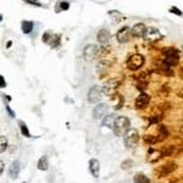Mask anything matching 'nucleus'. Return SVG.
<instances>
[{"mask_svg": "<svg viewBox=\"0 0 183 183\" xmlns=\"http://www.w3.org/2000/svg\"><path fill=\"white\" fill-rule=\"evenodd\" d=\"M129 128H131V122L127 117L120 116V117L115 118L114 125H113V129H114V133L116 136H118V137L123 136Z\"/></svg>", "mask_w": 183, "mask_h": 183, "instance_id": "obj_1", "label": "nucleus"}, {"mask_svg": "<svg viewBox=\"0 0 183 183\" xmlns=\"http://www.w3.org/2000/svg\"><path fill=\"white\" fill-rule=\"evenodd\" d=\"M125 136V143L128 148H134L139 143V132L136 128H129Z\"/></svg>", "mask_w": 183, "mask_h": 183, "instance_id": "obj_2", "label": "nucleus"}, {"mask_svg": "<svg viewBox=\"0 0 183 183\" xmlns=\"http://www.w3.org/2000/svg\"><path fill=\"white\" fill-rule=\"evenodd\" d=\"M144 65V57L140 54H133L128 60H127V67L129 70H139L142 66Z\"/></svg>", "mask_w": 183, "mask_h": 183, "instance_id": "obj_3", "label": "nucleus"}, {"mask_svg": "<svg viewBox=\"0 0 183 183\" xmlns=\"http://www.w3.org/2000/svg\"><path fill=\"white\" fill-rule=\"evenodd\" d=\"M178 168V165L174 161H170V162H166L162 166H160V168L156 170V174L159 175L158 177H164V176H167L170 174H172L174 171H176Z\"/></svg>", "mask_w": 183, "mask_h": 183, "instance_id": "obj_4", "label": "nucleus"}, {"mask_svg": "<svg viewBox=\"0 0 183 183\" xmlns=\"http://www.w3.org/2000/svg\"><path fill=\"white\" fill-rule=\"evenodd\" d=\"M144 39L147 40V42L149 43H154V42H158V40H160L162 38L161 33L159 32V29L154 28V27H149L147 28L145 30V33H144Z\"/></svg>", "mask_w": 183, "mask_h": 183, "instance_id": "obj_5", "label": "nucleus"}, {"mask_svg": "<svg viewBox=\"0 0 183 183\" xmlns=\"http://www.w3.org/2000/svg\"><path fill=\"white\" fill-rule=\"evenodd\" d=\"M101 97H103V92H101V89L97 86L92 87L88 92V101L92 104L99 103V101L101 100Z\"/></svg>", "mask_w": 183, "mask_h": 183, "instance_id": "obj_6", "label": "nucleus"}, {"mask_svg": "<svg viewBox=\"0 0 183 183\" xmlns=\"http://www.w3.org/2000/svg\"><path fill=\"white\" fill-rule=\"evenodd\" d=\"M107 111H109L107 104H104V103L98 104L93 110V117L95 120H101V118H104L107 115Z\"/></svg>", "mask_w": 183, "mask_h": 183, "instance_id": "obj_7", "label": "nucleus"}, {"mask_svg": "<svg viewBox=\"0 0 183 183\" xmlns=\"http://www.w3.org/2000/svg\"><path fill=\"white\" fill-rule=\"evenodd\" d=\"M98 50H99L98 46L94 45V44L87 45V46L84 48V50H83V56H84V59H86L87 61H90V60L95 59V56H97V54H98Z\"/></svg>", "mask_w": 183, "mask_h": 183, "instance_id": "obj_8", "label": "nucleus"}, {"mask_svg": "<svg viewBox=\"0 0 183 183\" xmlns=\"http://www.w3.org/2000/svg\"><path fill=\"white\" fill-rule=\"evenodd\" d=\"M117 40H118V43H127L131 40V28L129 27H123V28H121L118 32H117Z\"/></svg>", "mask_w": 183, "mask_h": 183, "instance_id": "obj_9", "label": "nucleus"}, {"mask_svg": "<svg viewBox=\"0 0 183 183\" xmlns=\"http://www.w3.org/2000/svg\"><path fill=\"white\" fill-rule=\"evenodd\" d=\"M60 36L59 34H53V33H45L44 34V37H43V40H44V43H46V44H49L50 46H53V48H55V46H57L59 44H60Z\"/></svg>", "mask_w": 183, "mask_h": 183, "instance_id": "obj_10", "label": "nucleus"}, {"mask_svg": "<svg viewBox=\"0 0 183 183\" xmlns=\"http://www.w3.org/2000/svg\"><path fill=\"white\" fill-rule=\"evenodd\" d=\"M117 86H118V82L117 81H110V82H107L104 87H103V93L106 94L107 97H113L115 93H116V89H117Z\"/></svg>", "mask_w": 183, "mask_h": 183, "instance_id": "obj_11", "label": "nucleus"}, {"mask_svg": "<svg viewBox=\"0 0 183 183\" xmlns=\"http://www.w3.org/2000/svg\"><path fill=\"white\" fill-rule=\"evenodd\" d=\"M20 171H21V162L18 160H15L9 167V177L12 179H16L20 175Z\"/></svg>", "mask_w": 183, "mask_h": 183, "instance_id": "obj_12", "label": "nucleus"}, {"mask_svg": "<svg viewBox=\"0 0 183 183\" xmlns=\"http://www.w3.org/2000/svg\"><path fill=\"white\" fill-rule=\"evenodd\" d=\"M149 101H150V97L148 94H145V93H142L136 99L134 105H136L137 109H145L148 106V104H149Z\"/></svg>", "mask_w": 183, "mask_h": 183, "instance_id": "obj_13", "label": "nucleus"}, {"mask_svg": "<svg viewBox=\"0 0 183 183\" xmlns=\"http://www.w3.org/2000/svg\"><path fill=\"white\" fill-rule=\"evenodd\" d=\"M145 30H147V26L144 23H137L133 26V28L131 29V34L133 36V37H143L144 33H145Z\"/></svg>", "mask_w": 183, "mask_h": 183, "instance_id": "obj_14", "label": "nucleus"}, {"mask_svg": "<svg viewBox=\"0 0 183 183\" xmlns=\"http://www.w3.org/2000/svg\"><path fill=\"white\" fill-rule=\"evenodd\" d=\"M110 38H111V34H110L109 30L105 29V28L100 29L99 32H98V36H97V39H98V42L100 44H106L109 40H110Z\"/></svg>", "mask_w": 183, "mask_h": 183, "instance_id": "obj_15", "label": "nucleus"}, {"mask_svg": "<svg viewBox=\"0 0 183 183\" xmlns=\"http://www.w3.org/2000/svg\"><path fill=\"white\" fill-rule=\"evenodd\" d=\"M99 170H100V164L97 159H92L89 160V171L95 178L99 177Z\"/></svg>", "mask_w": 183, "mask_h": 183, "instance_id": "obj_16", "label": "nucleus"}, {"mask_svg": "<svg viewBox=\"0 0 183 183\" xmlns=\"http://www.w3.org/2000/svg\"><path fill=\"white\" fill-rule=\"evenodd\" d=\"M161 158H162L161 156V152L159 150H155V149H152V148L149 149V151H148V158H147V160L149 162L154 164V162H158Z\"/></svg>", "mask_w": 183, "mask_h": 183, "instance_id": "obj_17", "label": "nucleus"}, {"mask_svg": "<svg viewBox=\"0 0 183 183\" xmlns=\"http://www.w3.org/2000/svg\"><path fill=\"white\" fill-rule=\"evenodd\" d=\"M38 170L40 171H46L49 168V160L46 156H42L39 160H38Z\"/></svg>", "mask_w": 183, "mask_h": 183, "instance_id": "obj_18", "label": "nucleus"}, {"mask_svg": "<svg viewBox=\"0 0 183 183\" xmlns=\"http://www.w3.org/2000/svg\"><path fill=\"white\" fill-rule=\"evenodd\" d=\"M116 116L114 114L111 115H106L104 118H103V125L105 127H109V128H113V125H114V121H115Z\"/></svg>", "mask_w": 183, "mask_h": 183, "instance_id": "obj_19", "label": "nucleus"}, {"mask_svg": "<svg viewBox=\"0 0 183 183\" xmlns=\"http://www.w3.org/2000/svg\"><path fill=\"white\" fill-rule=\"evenodd\" d=\"M21 28H22V32L28 34L32 32V29H33V22L32 21H22L21 23Z\"/></svg>", "mask_w": 183, "mask_h": 183, "instance_id": "obj_20", "label": "nucleus"}, {"mask_svg": "<svg viewBox=\"0 0 183 183\" xmlns=\"http://www.w3.org/2000/svg\"><path fill=\"white\" fill-rule=\"evenodd\" d=\"M133 182L134 183H151V181L143 174H137L133 178Z\"/></svg>", "mask_w": 183, "mask_h": 183, "instance_id": "obj_21", "label": "nucleus"}, {"mask_svg": "<svg viewBox=\"0 0 183 183\" xmlns=\"http://www.w3.org/2000/svg\"><path fill=\"white\" fill-rule=\"evenodd\" d=\"M164 54L165 56H175V57H179V52L175 48H165L164 49Z\"/></svg>", "mask_w": 183, "mask_h": 183, "instance_id": "obj_22", "label": "nucleus"}, {"mask_svg": "<svg viewBox=\"0 0 183 183\" xmlns=\"http://www.w3.org/2000/svg\"><path fill=\"white\" fill-rule=\"evenodd\" d=\"M158 132H159V136L161 137L160 140H161V139H165L166 137H168V129H167L166 126H164V125H159Z\"/></svg>", "mask_w": 183, "mask_h": 183, "instance_id": "obj_23", "label": "nucleus"}, {"mask_svg": "<svg viewBox=\"0 0 183 183\" xmlns=\"http://www.w3.org/2000/svg\"><path fill=\"white\" fill-rule=\"evenodd\" d=\"M174 151H175V147H166V148L162 149L160 152H161V156L167 158V156H172V155H174Z\"/></svg>", "mask_w": 183, "mask_h": 183, "instance_id": "obj_24", "label": "nucleus"}, {"mask_svg": "<svg viewBox=\"0 0 183 183\" xmlns=\"http://www.w3.org/2000/svg\"><path fill=\"white\" fill-rule=\"evenodd\" d=\"M18 126H20V129H21V133H22L25 137H27V138H30V133H29L28 127L26 126V123H25V122L20 121V122H18Z\"/></svg>", "mask_w": 183, "mask_h": 183, "instance_id": "obj_25", "label": "nucleus"}, {"mask_svg": "<svg viewBox=\"0 0 183 183\" xmlns=\"http://www.w3.org/2000/svg\"><path fill=\"white\" fill-rule=\"evenodd\" d=\"M132 167H133V160L127 159V160H125V161L121 164V168H122V170H131Z\"/></svg>", "mask_w": 183, "mask_h": 183, "instance_id": "obj_26", "label": "nucleus"}, {"mask_svg": "<svg viewBox=\"0 0 183 183\" xmlns=\"http://www.w3.org/2000/svg\"><path fill=\"white\" fill-rule=\"evenodd\" d=\"M159 140L160 139L154 137V136H144V142H145V143H149V144H155V143H158Z\"/></svg>", "mask_w": 183, "mask_h": 183, "instance_id": "obj_27", "label": "nucleus"}, {"mask_svg": "<svg viewBox=\"0 0 183 183\" xmlns=\"http://www.w3.org/2000/svg\"><path fill=\"white\" fill-rule=\"evenodd\" d=\"M7 149V139L5 137H0V152H4Z\"/></svg>", "mask_w": 183, "mask_h": 183, "instance_id": "obj_28", "label": "nucleus"}, {"mask_svg": "<svg viewBox=\"0 0 183 183\" xmlns=\"http://www.w3.org/2000/svg\"><path fill=\"white\" fill-rule=\"evenodd\" d=\"M59 5H60V9H61V10H64V11H65V10H67V9H68V6H70V4H68V3H66L65 0H61V1L59 3Z\"/></svg>", "mask_w": 183, "mask_h": 183, "instance_id": "obj_29", "label": "nucleus"}, {"mask_svg": "<svg viewBox=\"0 0 183 183\" xmlns=\"http://www.w3.org/2000/svg\"><path fill=\"white\" fill-rule=\"evenodd\" d=\"M147 86H148V83H147V82H142L140 79H139V83L137 84V87H138V90H145Z\"/></svg>", "mask_w": 183, "mask_h": 183, "instance_id": "obj_30", "label": "nucleus"}, {"mask_svg": "<svg viewBox=\"0 0 183 183\" xmlns=\"http://www.w3.org/2000/svg\"><path fill=\"white\" fill-rule=\"evenodd\" d=\"M26 3H28V4H32V5H34V6H42V4H40L38 0H25Z\"/></svg>", "mask_w": 183, "mask_h": 183, "instance_id": "obj_31", "label": "nucleus"}, {"mask_svg": "<svg viewBox=\"0 0 183 183\" xmlns=\"http://www.w3.org/2000/svg\"><path fill=\"white\" fill-rule=\"evenodd\" d=\"M170 11H171V12H174V14H176V15H178V16H181V15H182L181 10H179V9H177V7H175V6H172V7L170 9Z\"/></svg>", "mask_w": 183, "mask_h": 183, "instance_id": "obj_32", "label": "nucleus"}, {"mask_svg": "<svg viewBox=\"0 0 183 183\" xmlns=\"http://www.w3.org/2000/svg\"><path fill=\"white\" fill-rule=\"evenodd\" d=\"M5 87H6V82H5L4 77L0 75V88H5Z\"/></svg>", "mask_w": 183, "mask_h": 183, "instance_id": "obj_33", "label": "nucleus"}, {"mask_svg": "<svg viewBox=\"0 0 183 183\" xmlns=\"http://www.w3.org/2000/svg\"><path fill=\"white\" fill-rule=\"evenodd\" d=\"M161 121V117L160 116H154V118L150 120V123H155V122H160Z\"/></svg>", "mask_w": 183, "mask_h": 183, "instance_id": "obj_34", "label": "nucleus"}, {"mask_svg": "<svg viewBox=\"0 0 183 183\" xmlns=\"http://www.w3.org/2000/svg\"><path fill=\"white\" fill-rule=\"evenodd\" d=\"M6 110H7V113H9V115H10V116H11V117H15V113H14V111H12L11 109H10V106H9V105H6Z\"/></svg>", "mask_w": 183, "mask_h": 183, "instance_id": "obj_35", "label": "nucleus"}, {"mask_svg": "<svg viewBox=\"0 0 183 183\" xmlns=\"http://www.w3.org/2000/svg\"><path fill=\"white\" fill-rule=\"evenodd\" d=\"M4 168H5V164H4V161H0V176H1V174L4 172Z\"/></svg>", "mask_w": 183, "mask_h": 183, "instance_id": "obj_36", "label": "nucleus"}, {"mask_svg": "<svg viewBox=\"0 0 183 183\" xmlns=\"http://www.w3.org/2000/svg\"><path fill=\"white\" fill-rule=\"evenodd\" d=\"M170 183H178V179H172Z\"/></svg>", "mask_w": 183, "mask_h": 183, "instance_id": "obj_37", "label": "nucleus"}, {"mask_svg": "<svg viewBox=\"0 0 183 183\" xmlns=\"http://www.w3.org/2000/svg\"><path fill=\"white\" fill-rule=\"evenodd\" d=\"M1 20H3V15H0V22H1Z\"/></svg>", "mask_w": 183, "mask_h": 183, "instance_id": "obj_38", "label": "nucleus"}, {"mask_svg": "<svg viewBox=\"0 0 183 183\" xmlns=\"http://www.w3.org/2000/svg\"><path fill=\"white\" fill-rule=\"evenodd\" d=\"M23 183H25V182H23Z\"/></svg>", "mask_w": 183, "mask_h": 183, "instance_id": "obj_39", "label": "nucleus"}]
</instances>
